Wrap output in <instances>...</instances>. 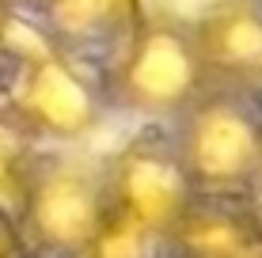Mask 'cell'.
<instances>
[{"mask_svg": "<svg viewBox=\"0 0 262 258\" xmlns=\"http://www.w3.org/2000/svg\"><path fill=\"white\" fill-rule=\"evenodd\" d=\"M106 106L141 118H171L186 114L213 91L198 50L194 19L179 15H144L137 31L106 57L103 68Z\"/></svg>", "mask_w": 262, "mask_h": 258, "instance_id": "6da1fadb", "label": "cell"}, {"mask_svg": "<svg viewBox=\"0 0 262 258\" xmlns=\"http://www.w3.org/2000/svg\"><path fill=\"white\" fill-rule=\"evenodd\" d=\"M258 95L213 87L175 118V148L198 194H255L262 179Z\"/></svg>", "mask_w": 262, "mask_h": 258, "instance_id": "7a4b0ae2", "label": "cell"}, {"mask_svg": "<svg viewBox=\"0 0 262 258\" xmlns=\"http://www.w3.org/2000/svg\"><path fill=\"white\" fill-rule=\"evenodd\" d=\"M0 110L34 145H72L92 137L111 106H106L103 84H95L76 57L42 46L19 57L12 87L0 99Z\"/></svg>", "mask_w": 262, "mask_h": 258, "instance_id": "3957f363", "label": "cell"}, {"mask_svg": "<svg viewBox=\"0 0 262 258\" xmlns=\"http://www.w3.org/2000/svg\"><path fill=\"white\" fill-rule=\"evenodd\" d=\"M106 217H111L106 167L65 156L38 159V171L19 205V224L31 254L84 258Z\"/></svg>", "mask_w": 262, "mask_h": 258, "instance_id": "277c9868", "label": "cell"}, {"mask_svg": "<svg viewBox=\"0 0 262 258\" xmlns=\"http://www.w3.org/2000/svg\"><path fill=\"white\" fill-rule=\"evenodd\" d=\"M106 190H111V213L141 228L160 247L175 232L183 213L194 205L198 190L183 167L175 148V133L148 129L106 159Z\"/></svg>", "mask_w": 262, "mask_h": 258, "instance_id": "5b68a950", "label": "cell"}, {"mask_svg": "<svg viewBox=\"0 0 262 258\" xmlns=\"http://www.w3.org/2000/svg\"><path fill=\"white\" fill-rule=\"evenodd\" d=\"M194 34L213 87L262 91V0H209Z\"/></svg>", "mask_w": 262, "mask_h": 258, "instance_id": "8992f818", "label": "cell"}, {"mask_svg": "<svg viewBox=\"0 0 262 258\" xmlns=\"http://www.w3.org/2000/svg\"><path fill=\"white\" fill-rule=\"evenodd\" d=\"M262 239V205L251 194H198L167 236V258H251Z\"/></svg>", "mask_w": 262, "mask_h": 258, "instance_id": "52a82bcc", "label": "cell"}, {"mask_svg": "<svg viewBox=\"0 0 262 258\" xmlns=\"http://www.w3.org/2000/svg\"><path fill=\"white\" fill-rule=\"evenodd\" d=\"M141 19V0H50L46 12L38 15L46 46L76 61L88 53L111 57L137 31Z\"/></svg>", "mask_w": 262, "mask_h": 258, "instance_id": "ba28073f", "label": "cell"}, {"mask_svg": "<svg viewBox=\"0 0 262 258\" xmlns=\"http://www.w3.org/2000/svg\"><path fill=\"white\" fill-rule=\"evenodd\" d=\"M38 152H34V140L0 110V205L19 213L27 186H31L34 171H38Z\"/></svg>", "mask_w": 262, "mask_h": 258, "instance_id": "9c48e42d", "label": "cell"}, {"mask_svg": "<svg viewBox=\"0 0 262 258\" xmlns=\"http://www.w3.org/2000/svg\"><path fill=\"white\" fill-rule=\"evenodd\" d=\"M0 258H31L19 213L8 209V205H0Z\"/></svg>", "mask_w": 262, "mask_h": 258, "instance_id": "30bf717a", "label": "cell"}, {"mask_svg": "<svg viewBox=\"0 0 262 258\" xmlns=\"http://www.w3.org/2000/svg\"><path fill=\"white\" fill-rule=\"evenodd\" d=\"M0 4H4L12 15H42L50 0H0Z\"/></svg>", "mask_w": 262, "mask_h": 258, "instance_id": "8fae6325", "label": "cell"}, {"mask_svg": "<svg viewBox=\"0 0 262 258\" xmlns=\"http://www.w3.org/2000/svg\"><path fill=\"white\" fill-rule=\"evenodd\" d=\"M8 38H12V12L0 4V57L8 53Z\"/></svg>", "mask_w": 262, "mask_h": 258, "instance_id": "7c38bea8", "label": "cell"}, {"mask_svg": "<svg viewBox=\"0 0 262 258\" xmlns=\"http://www.w3.org/2000/svg\"><path fill=\"white\" fill-rule=\"evenodd\" d=\"M251 198H255L258 205H262V179H258V186H255V194H251Z\"/></svg>", "mask_w": 262, "mask_h": 258, "instance_id": "4fadbf2b", "label": "cell"}, {"mask_svg": "<svg viewBox=\"0 0 262 258\" xmlns=\"http://www.w3.org/2000/svg\"><path fill=\"white\" fill-rule=\"evenodd\" d=\"M251 258H262V239L255 243V251H251Z\"/></svg>", "mask_w": 262, "mask_h": 258, "instance_id": "5bb4252c", "label": "cell"}]
</instances>
